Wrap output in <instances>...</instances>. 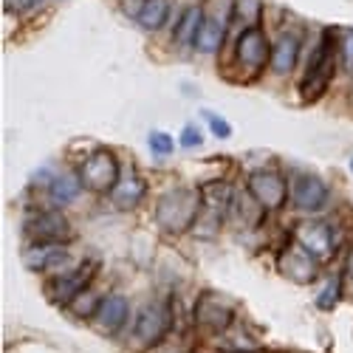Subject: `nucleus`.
<instances>
[{
	"label": "nucleus",
	"mask_w": 353,
	"mask_h": 353,
	"mask_svg": "<svg viewBox=\"0 0 353 353\" xmlns=\"http://www.w3.org/2000/svg\"><path fill=\"white\" fill-rule=\"evenodd\" d=\"M331 77H334V40L325 32V34H322V40H319V46H316V51H314V57H311L308 74L303 77V85H300L303 97L305 99L322 97V91L328 88Z\"/></svg>",
	"instance_id": "7"
},
{
	"label": "nucleus",
	"mask_w": 353,
	"mask_h": 353,
	"mask_svg": "<svg viewBox=\"0 0 353 353\" xmlns=\"http://www.w3.org/2000/svg\"><path fill=\"white\" fill-rule=\"evenodd\" d=\"M350 172H353V161H350Z\"/></svg>",
	"instance_id": "32"
},
{
	"label": "nucleus",
	"mask_w": 353,
	"mask_h": 353,
	"mask_svg": "<svg viewBox=\"0 0 353 353\" xmlns=\"http://www.w3.org/2000/svg\"><path fill=\"white\" fill-rule=\"evenodd\" d=\"M150 150H153L156 156H170V153L175 150V141H172L170 133L153 130V133H150Z\"/></svg>",
	"instance_id": "25"
},
{
	"label": "nucleus",
	"mask_w": 353,
	"mask_h": 353,
	"mask_svg": "<svg viewBox=\"0 0 353 353\" xmlns=\"http://www.w3.org/2000/svg\"><path fill=\"white\" fill-rule=\"evenodd\" d=\"M94 274H97V260L79 263V266H74L71 272L60 274L51 283V300L60 305H71L82 291H88V283L94 280Z\"/></svg>",
	"instance_id": "11"
},
{
	"label": "nucleus",
	"mask_w": 353,
	"mask_h": 353,
	"mask_svg": "<svg viewBox=\"0 0 353 353\" xmlns=\"http://www.w3.org/2000/svg\"><path fill=\"white\" fill-rule=\"evenodd\" d=\"M144 192H147V184H144V179L139 172H125L122 175V181L116 184V190L110 192V201L116 203V210H136L139 203H141V198H144Z\"/></svg>",
	"instance_id": "17"
},
{
	"label": "nucleus",
	"mask_w": 353,
	"mask_h": 353,
	"mask_svg": "<svg viewBox=\"0 0 353 353\" xmlns=\"http://www.w3.org/2000/svg\"><path fill=\"white\" fill-rule=\"evenodd\" d=\"M170 17V0H147L141 14H139V26L147 32H159Z\"/></svg>",
	"instance_id": "22"
},
{
	"label": "nucleus",
	"mask_w": 353,
	"mask_h": 353,
	"mask_svg": "<svg viewBox=\"0 0 353 353\" xmlns=\"http://www.w3.org/2000/svg\"><path fill=\"white\" fill-rule=\"evenodd\" d=\"M181 147H187V150H192V147H198L201 141H203V136H201V130L198 128H192V125H187L184 130H181Z\"/></svg>",
	"instance_id": "27"
},
{
	"label": "nucleus",
	"mask_w": 353,
	"mask_h": 353,
	"mask_svg": "<svg viewBox=\"0 0 353 353\" xmlns=\"http://www.w3.org/2000/svg\"><path fill=\"white\" fill-rule=\"evenodd\" d=\"M144 3H147V0H125V12H128V14H133V17L139 20V14H141Z\"/></svg>",
	"instance_id": "30"
},
{
	"label": "nucleus",
	"mask_w": 353,
	"mask_h": 353,
	"mask_svg": "<svg viewBox=\"0 0 353 353\" xmlns=\"http://www.w3.org/2000/svg\"><path fill=\"white\" fill-rule=\"evenodd\" d=\"M79 179L85 190L91 192H113L116 184L122 181V167L110 150H94L82 164H79Z\"/></svg>",
	"instance_id": "4"
},
{
	"label": "nucleus",
	"mask_w": 353,
	"mask_h": 353,
	"mask_svg": "<svg viewBox=\"0 0 353 353\" xmlns=\"http://www.w3.org/2000/svg\"><path fill=\"white\" fill-rule=\"evenodd\" d=\"M339 297H342V277L336 274V277H331V280L325 283V288L316 294V305H319L322 311H331V308L339 303Z\"/></svg>",
	"instance_id": "24"
},
{
	"label": "nucleus",
	"mask_w": 353,
	"mask_h": 353,
	"mask_svg": "<svg viewBox=\"0 0 353 353\" xmlns=\"http://www.w3.org/2000/svg\"><path fill=\"white\" fill-rule=\"evenodd\" d=\"M203 20H207V14H203L201 6H187L181 12V17L175 20V32H172L175 43H179V46H195Z\"/></svg>",
	"instance_id": "20"
},
{
	"label": "nucleus",
	"mask_w": 353,
	"mask_h": 353,
	"mask_svg": "<svg viewBox=\"0 0 353 353\" xmlns=\"http://www.w3.org/2000/svg\"><path fill=\"white\" fill-rule=\"evenodd\" d=\"M347 277L353 280V252H350V257H347Z\"/></svg>",
	"instance_id": "31"
},
{
	"label": "nucleus",
	"mask_w": 353,
	"mask_h": 353,
	"mask_svg": "<svg viewBox=\"0 0 353 353\" xmlns=\"http://www.w3.org/2000/svg\"><path fill=\"white\" fill-rule=\"evenodd\" d=\"M223 37H226V23L221 17H210L203 20L201 32H198V40H195V48L203 51V54H215L221 46H223Z\"/></svg>",
	"instance_id": "21"
},
{
	"label": "nucleus",
	"mask_w": 353,
	"mask_h": 353,
	"mask_svg": "<svg viewBox=\"0 0 353 353\" xmlns=\"http://www.w3.org/2000/svg\"><path fill=\"white\" fill-rule=\"evenodd\" d=\"M26 266L32 269V272H54V269H68V252L63 246H32L26 254Z\"/></svg>",
	"instance_id": "16"
},
{
	"label": "nucleus",
	"mask_w": 353,
	"mask_h": 353,
	"mask_svg": "<svg viewBox=\"0 0 353 353\" xmlns=\"http://www.w3.org/2000/svg\"><path fill=\"white\" fill-rule=\"evenodd\" d=\"M128 316H130V303H128L125 294H108L99 305V314L94 316V322L102 334L113 336L128 325Z\"/></svg>",
	"instance_id": "14"
},
{
	"label": "nucleus",
	"mask_w": 353,
	"mask_h": 353,
	"mask_svg": "<svg viewBox=\"0 0 353 353\" xmlns=\"http://www.w3.org/2000/svg\"><path fill=\"white\" fill-rule=\"evenodd\" d=\"M297 243L319 263H325L339 246V234L328 221H305L297 226Z\"/></svg>",
	"instance_id": "9"
},
{
	"label": "nucleus",
	"mask_w": 353,
	"mask_h": 353,
	"mask_svg": "<svg viewBox=\"0 0 353 353\" xmlns=\"http://www.w3.org/2000/svg\"><path fill=\"white\" fill-rule=\"evenodd\" d=\"M246 190L260 201V207L266 212L280 210L283 203L288 201V195H291L288 181L283 179L277 170H254V172H249Z\"/></svg>",
	"instance_id": "8"
},
{
	"label": "nucleus",
	"mask_w": 353,
	"mask_h": 353,
	"mask_svg": "<svg viewBox=\"0 0 353 353\" xmlns=\"http://www.w3.org/2000/svg\"><path fill=\"white\" fill-rule=\"evenodd\" d=\"M3 6H6L9 12H26V9L37 6V0H3Z\"/></svg>",
	"instance_id": "29"
},
{
	"label": "nucleus",
	"mask_w": 353,
	"mask_h": 353,
	"mask_svg": "<svg viewBox=\"0 0 353 353\" xmlns=\"http://www.w3.org/2000/svg\"><path fill=\"white\" fill-rule=\"evenodd\" d=\"M207 125H210V130H212L218 139H229V136H232L229 122H226V119H221V116H215V113H207Z\"/></svg>",
	"instance_id": "26"
},
{
	"label": "nucleus",
	"mask_w": 353,
	"mask_h": 353,
	"mask_svg": "<svg viewBox=\"0 0 353 353\" xmlns=\"http://www.w3.org/2000/svg\"><path fill=\"white\" fill-rule=\"evenodd\" d=\"M263 215H266V210L260 207V201H257L249 190L234 192V198H232V212H229V218H232L234 223L246 226V229H254V226L263 221Z\"/></svg>",
	"instance_id": "18"
},
{
	"label": "nucleus",
	"mask_w": 353,
	"mask_h": 353,
	"mask_svg": "<svg viewBox=\"0 0 353 353\" xmlns=\"http://www.w3.org/2000/svg\"><path fill=\"white\" fill-rule=\"evenodd\" d=\"M172 328V311L167 303H147L133 322V336H130V347H136L139 353L153 350L156 345L164 342V336Z\"/></svg>",
	"instance_id": "3"
},
{
	"label": "nucleus",
	"mask_w": 353,
	"mask_h": 353,
	"mask_svg": "<svg viewBox=\"0 0 353 353\" xmlns=\"http://www.w3.org/2000/svg\"><path fill=\"white\" fill-rule=\"evenodd\" d=\"M300 34L297 32H285L277 37V43L272 46V71L274 74H291L294 65H297V57H300Z\"/></svg>",
	"instance_id": "15"
},
{
	"label": "nucleus",
	"mask_w": 353,
	"mask_h": 353,
	"mask_svg": "<svg viewBox=\"0 0 353 353\" xmlns=\"http://www.w3.org/2000/svg\"><path fill=\"white\" fill-rule=\"evenodd\" d=\"M23 232L34 246H63L65 241H71V223L57 210L32 212L23 223Z\"/></svg>",
	"instance_id": "5"
},
{
	"label": "nucleus",
	"mask_w": 353,
	"mask_h": 353,
	"mask_svg": "<svg viewBox=\"0 0 353 353\" xmlns=\"http://www.w3.org/2000/svg\"><path fill=\"white\" fill-rule=\"evenodd\" d=\"M331 192H328V184L319 179L314 172H297L291 179V203L297 207L300 212H319L322 207L328 203Z\"/></svg>",
	"instance_id": "10"
},
{
	"label": "nucleus",
	"mask_w": 353,
	"mask_h": 353,
	"mask_svg": "<svg viewBox=\"0 0 353 353\" xmlns=\"http://www.w3.org/2000/svg\"><path fill=\"white\" fill-rule=\"evenodd\" d=\"M232 198H234V192L226 181H210V184L201 187V215H198L195 229H192L195 238H203V241L215 238L223 226V221L232 212Z\"/></svg>",
	"instance_id": "2"
},
{
	"label": "nucleus",
	"mask_w": 353,
	"mask_h": 353,
	"mask_svg": "<svg viewBox=\"0 0 353 353\" xmlns=\"http://www.w3.org/2000/svg\"><path fill=\"white\" fill-rule=\"evenodd\" d=\"M238 63L246 71H263L266 63H272V48H269L266 34H263V28L257 26L243 28V34L238 37Z\"/></svg>",
	"instance_id": "12"
},
{
	"label": "nucleus",
	"mask_w": 353,
	"mask_h": 353,
	"mask_svg": "<svg viewBox=\"0 0 353 353\" xmlns=\"http://www.w3.org/2000/svg\"><path fill=\"white\" fill-rule=\"evenodd\" d=\"M280 272L283 277H288L291 283H300V285H308L316 280V272H319V260L314 254H308L300 243L291 246L280 254Z\"/></svg>",
	"instance_id": "13"
},
{
	"label": "nucleus",
	"mask_w": 353,
	"mask_h": 353,
	"mask_svg": "<svg viewBox=\"0 0 353 353\" xmlns=\"http://www.w3.org/2000/svg\"><path fill=\"white\" fill-rule=\"evenodd\" d=\"M82 190H85V184L79 179V172H63V175H57V179H51V184H48V195L57 207L74 203L82 195Z\"/></svg>",
	"instance_id": "19"
},
{
	"label": "nucleus",
	"mask_w": 353,
	"mask_h": 353,
	"mask_svg": "<svg viewBox=\"0 0 353 353\" xmlns=\"http://www.w3.org/2000/svg\"><path fill=\"white\" fill-rule=\"evenodd\" d=\"M198 215H201V190L195 187H175L164 192L156 203V223L167 234L192 232Z\"/></svg>",
	"instance_id": "1"
},
{
	"label": "nucleus",
	"mask_w": 353,
	"mask_h": 353,
	"mask_svg": "<svg viewBox=\"0 0 353 353\" xmlns=\"http://www.w3.org/2000/svg\"><path fill=\"white\" fill-rule=\"evenodd\" d=\"M99 305H102V297H99L97 291L88 288V291H82L79 297L68 305V311H71L74 316H79V319H94V316L99 314Z\"/></svg>",
	"instance_id": "23"
},
{
	"label": "nucleus",
	"mask_w": 353,
	"mask_h": 353,
	"mask_svg": "<svg viewBox=\"0 0 353 353\" xmlns=\"http://www.w3.org/2000/svg\"><path fill=\"white\" fill-rule=\"evenodd\" d=\"M234 319V303L218 291H203L195 305V325L207 334H223L229 331Z\"/></svg>",
	"instance_id": "6"
},
{
	"label": "nucleus",
	"mask_w": 353,
	"mask_h": 353,
	"mask_svg": "<svg viewBox=\"0 0 353 353\" xmlns=\"http://www.w3.org/2000/svg\"><path fill=\"white\" fill-rule=\"evenodd\" d=\"M342 57L347 71H353V28H345L342 32Z\"/></svg>",
	"instance_id": "28"
}]
</instances>
